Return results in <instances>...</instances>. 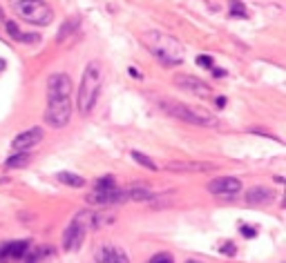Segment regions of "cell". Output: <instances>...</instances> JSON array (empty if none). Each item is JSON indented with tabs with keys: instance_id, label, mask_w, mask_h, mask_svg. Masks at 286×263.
<instances>
[{
	"instance_id": "cell-20",
	"label": "cell",
	"mask_w": 286,
	"mask_h": 263,
	"mask_svg": "<svg viewBox=\"0 0 286 263\" xmlns=\"http://www.w3.org/2000/svg\"><path fill=\"white\" fill-rule=\"evenodd\" d=\"M117 187V181H114V176H101L99 181H96V189H114Z\"/></svg>"
},
{
	"instance_id": "cell-19",
	"label": "cell",
	"mask_w": 286,
	"mask_h": 263,
	"mask_svg": "<svg viewBox=\"0 0 286 263\" xmlns=\"http://www.w3.org/2000/svg\"><path fill=\"white\" fill-rule=\"evenodd\" d=\"M230 16L233 18H246V9H244V5L239 3V0H230Z\"/></svg>"
},
{
	"instance_id": "cell-29",
	"label": "cell",
	"mask_w": 286,
	"mask_h": 263,
	"mask_svg": "<svg viewBox=\"0 0 286 263\" xmlns=\"http://www.w3.org/2000/svg\"><path fill=\"white\" fill-rule=\"evenodd\" d=\"M3 16H5V14H3V7H0V18H3Z\"/></svg>"
},
{
	"instance_id": "cell-22",
	"label": "cell",
	"mask_w": 286,
	"mask_h": 263,
	"mask_svg": "<svg viewBox=\"0 0 286 263\" xmlns=\"http://www.w3.org/2000/svg\"><path fill=\"white\" fill-rule=\"evenodd\" d=\"M148 263H174V261H172V256H170L168 252H159V254L152 256Z\"/></svg>"
},
{
	"instance_id": "cell-12",
	"label": "cell",
	"mask_w": 286,
	"mask_h": 263,
	"mask_svg": "<svg viewBox=\"0 0 286 263\" xmlns=\"http://www.w3.org/2000/svg\"><path fill=\"white\" fill-rule=\"evenodd\" d=\"M96 261L99 263H130V256L117 246H101L96 250Z\"/></svg>"
},
{
	"instance_id": "cell-30",
	"label": "cell",
	"mask_w": 286,
	"mask_h": 263,
	"mask_svg": "<svg viewBox=\"0 0 286 263\" xmlns=\"http://www.w3.org/2000/svg\"><path fill=\"white\" fill-rule=\"evenodd\" d=\"M186 263H194V261H186Z\"/></svg>"
},
{
	"instance_id": "cell-15",
	"label": "cell",
	"mask_w": 286,
	"mask_h": 263,
	"mask_svg": "<svg viewBox=\"0 0 286 263\" xmlns=\"http://www.w3.org/2000/svg\"><path fill=\"white\" fill-rule=\"evenodd\" d=\"M168 170H172V172H208V170H212V165H206V163H186V161H179V163H168L166 165Z\"/></svg>"
},
{
	"instance_id": "cell-9",
	"label": "cell",
	"mask_w": 286,
	"mask_h": 263,
	"mask_svg": "<svg viewBox=\"0 0 286 263\" xmlns=\"http://www.w3.org/2000/svg\"><path fill=\"white\" fill-rule=\"evenodd\" d=\"M172 83L177 85L179 89L190 91V94H197V96H210L208 83H204L202 78H197V76H190V74H177V76L172 78Z\"/></svg>"
},
{
	"instance_id": "cell-11",
	"label": "cell",
	"mask_w": 286,
	"mask_h": 263,
	"mask_svg": "<svg viewBox=\"0 0 286 263\" xmlns=\"http://www.w3.org/2000/svg\"><path fill=\"white\" fill-rule=\"evenodd\" d=\"M85 234H87V232H85L78 223L72 221L68 228H65V232H63V248L70 250V252H74V250H78V248L83 246Z\"/></svg>"
},
{
	"instance_id": "cell-4",
	"label": "cell",
	"mask_w": 286,
	"mask_h": 263,
	"mask_svg": "<svg viewBox=\"0 0 286 263\" xmlns=\"http://www.w3.org/2000/svg\"><path fill=\"white\" fill-rule=\"evenodd\" d=\"M11 7L20 18H25L32 25L47 27L54 20V9L42 0H11Z\"/></svg>"
},
{
	"instance_id": "cell-21",
	"label": "cell",
	"mask_w": 286,
	"mask_h": 263,
	"mask_svg": "<svg viewBox=\"0 0 286 263\" xmlns=\"http://www.w3.org/2000/svg\"><path fill=\"white\" fill-rule=\"evenodd\" d=\"M5 27H7V34L11 36V38H14V40H20V29H18V25H16V22L14 20H7V25H5Z\"/></svg>"
},
{
	"instance_id": "cell-10",
	"label": "cell",
	"mask_w": 286,
	"mask_h": 263,
	"mask_svg": "<svg viewBox=\"0 0 286 263\" xmlns=\"http://www.w3.org/2000/svg\"><path fill=\"white\" fill-rule=\"evenodd\" d=\"M42 140V130L40 127H32V130H25L20 132L18 136L11 140V148H14V152H29L32 148H36Z\"/></svg>"
},
{
	"instance_id": "cell-23",
	"label": "cell",
	"mask_w": 286,
	"mask_h": 263,
	"mask_svg": "<svg viewBox=\"0 0 286 263\" xmlns=\"http://www.w3.org/2000/svg\"><path fill=\"white\" fill-rule=\"evenodd\" d=\"M222 252L226 254V256H233L237 252V248H235V243H224L222 246Z\"/></svg>"
},
{
	"instance_id": "cell-5",
	"label": "cell",
	"mask_w": 286,
	"mask_h": 263,
	"mask_svg": "<svg viewBox=\"0 0 286 263\" xmlns=\"http://www.w3.org/2000/svg\"><path fill=\"white\" fill-rule=\"evenodd\" d=\"M72 118V99H63V101H50L45 109V123L63 130Z\"/></svg>"
},
{
	"instance_id": "cell-8",
	"label": "cell",
	"mask_w": 286,
	"mask_h": 263,
	"mask_svg": "<svg viewBox=\"0 0 286 263\" xmlns=\"http://www.w3.org/2000/svg\"><path fill=\"white\" fill-rule=\"evenodd\" d=\"M210 194H215V197H235V194L241 192V181L237 179V176H219V179H212L208 185H206Z\"/></svg>"
},
{
	"instance_id": "cell-3",
	"label": "cell",
	"mask_w": 286,
	"mask_h": 263,
	"mask_svg": "<svg viewBox=\"0 0 286 263\" xmlns=\"http://www.w3.org/2000/svg\"><path fill=\"white\" fill-rule=\"evenodd\" d=\"M161 109L163 112H168L170 116H174V118L184 121V123H190V125H197V127H215L217 125L215 116H210L208 112H204V109L186 105V103L161 101Z\"/></svg>"
},
{
	"instance_id": "cell-1",
	"label": "cell",
	"mask_w": 286,
	"mask_h": 263,
	"mask_svg": "<svg viewBox=\"0 0 286 263\" xmlns=\"http://www.w3.org/2000/svg\"><path fill=\"white\" fill-rule=\"evenodd\" d=\"M141 42L148 50L155 54L157 60H161L166 67H174V65H181V52L184 47L179 45L172 36L163 34V32H143L141 34Z\"/></svg>"
},
{
	"instance_id": "cell-2",
	"label": "cell",
	"mask_w": 286,
	"mask_h": 263,
	"mask_svg": "<svg viewBox=\"0 0 286 263\" xmlns=\"http://www.w3.org/2000/svg\"><path fill=\"white\" fill-rule=\"evenodd\" d=\"M101 83H103V65L99 60H92L83 71V81L78 87V99H76V107L81 116H87L92 112L96 99H99L101 91Z\"/></svg>"
},
{
	"instance_id": "cell-26",
	"label": "cell",
	"mask_w": 286,
	"mask_h": 263,
	"mask_svg": "<svg viewBox=\"0 0 286 263\" xmlns=\"http://www.w3.org/2000/svg\"><path fill=\"white\" fill-rule=\"evenodd\" d=\"M212 74H215L217 78H222V76H226V71H224V69H219V67H212Z\"/></svg>"
},
{
	"instance_id": "cell-27",
	"label": "cell",
	"mask_w": 286,
	"mask_h": 263,
	"mask_svg": "<svg viewBox=\"0 0 286 263\" xmlns=\"http://www.w3.org/2000/svg\"><path fill=\"white\" fill-rule=\"evenodd\" d=\"M217 105L224 107V105H226V99H222V96H219V99H217Z\"/></svg>"
},
{
	"instance_id": "cell-16",
	"label": "cell",
	"mask_w": 286,
	"mask_h": 263,
	"mask_svg": "<svg viewBox=\"0 0 286 263\" xmlns=\"http://www.w3.org/2000/svg\"><path fill=\"white\" fill-rule=\"evenodd\" d=\"M58 181L65 183V185H72V187H83L85 185V179L78 174H72V172H58Z\"/></svg>"
},
{
	"instance_id": "cell-24",
	"label": "cell",
	"mask_w": 286,
	"mask_h": 263,
	"mask_svg": "<svg viewBox=\"0 0 286 263\" xmlns=\"http://www.w3.org/2000/svg\"><path fill=\"white\" fill-rule=\"evenodd\" d=\"M197 63H199V65H204V67H212V58H210V56H199V58H197Z\"/></svg>"
},
{
	"instance_id": "cell-17",
	"label": "cell",
	"mask_w": 286,
	"mask_h": 263,
	"mask_svg": "<svg viewBox=\"0 0 286 263\" xmlns=\"http://www.w3.org/2000/svg\"><path fill=\"white\" fill-rule=\"evenodd\" d=\"M27 161H29V154H27V152H18V154L9 156L7 161H5V168H9V170H14V168H25Z\"/></svg>"
},
{
	"instance_id": "cell-7",
	"label": "cell",
	"mask_w": 286,
	"mask_h": 263,
	"mask_svg": "<svg viewBox=\"0 0 286 263\" xmlns=\"http://www.w3.org/2000/svg\"><path fill=\"white\" fill-rule=\"evenodd\" d=\"M74 223H78L85 232H92V230H99V228H105L114 221V214H101V212H94V210H81L76 212V217L72 219Z\"/></svg>"
},
{
	"instance_id": "cell-25",
	"label": "cell",
	"mask_w": 286,
	"mask_h": 263,
	"mask_svg": "<svg viewBox=\"0 0 286 263\" xmlns=\"http://www.w3.org/2000/svg\"><path fill=\"white\" fill-rule=\"evenodd\" d=\"M241 234H244V236H255V228H248V225H241Z\"/></svg>"
},
{
	"instance_id": "cell-13",
	"label": "cell",
	"mask_w": 286,
	"mask_h": 263,
	"mask_svg": "<svg viewBox=\"0 0 286 263\" xmlns=\"http://www.w3.org/2000/svg\"><path fill=\"white\" fill-rule=\"evenodd\" d=\"M271 201H273V189L264 187V185L251 187L246 192V203L248 205H264V203H271Z\"/></svg>"
},
{
	"instance_id": "cell-18",
	"label": "cell",
	"mask_w": 286,
	"mask_h": 263,
	"mask_svg": "<svg viewBox=\"0 0 286 263\" xmlns=\"http://www.w3.org/2000/svg\"><path fill=\"white\" fill-rule=\"evenodd\" d=\"M132 158H135L137 163H141V165H145V168H148V170H152V172H155V170H159V165H157L155 161H152L150 156H145V154H141V152H132Z\"/></svg>"
},
{
	"instance_id": "cell-28",
	"label": "cell",
	"mask_w": 286,
	"mask_h": 263,
	"mask_svg": "<svg viewBox=\"0 0 286 263\" xmlns=\"http://www.w3.org/2000/svg\"><path fill=\"white\" fill-rule=\"evenodd\" d=\"M3 67H5V63H3V60H0V69H3Z\"/></svg>"
},
{
	"instance_id": "cell-6",
	"label": "cell",
	"mask_w": 286,
	"mask_h": 263,
	"mask_svg": "<svg viewBox=\"0 0 286 263\" xmlns=\"http://www.w3.org/2000/svg\"><path fill=\"white\" fill-rule=\"evenodd\" d=\"M72 78L63 71H56L47 78V101H63L72 96Z\"/></svg>"
},
{
	"instance_id": "cell-14",
	"label": "cell",
	"mask_w": 286,
	"mask_h": 263,
	"mask_svg": "<svg viewBox=\"0 0 286 263\" xmlns=\"http://www.w3.org/2000/svg\"><path fill=\"white\" fill-rule=\"evenodd\" d=\"M27 252V241H11V243H5L0 248V259H23V254Z\"/></svg>"
}]
</instances>
